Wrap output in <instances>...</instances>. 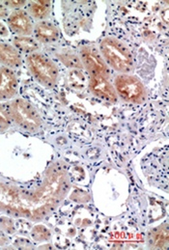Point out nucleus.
<instances>
[{
  "label": "nucleus",
  "instance_id": "1",
  "mask_svg": "<svg viewBox=\"0 0 169 250\" xmlns=\"http://www.w3.org/2000/svg\"><path fill=\"white\" fill-rule=\"evenodd\" d=\"M69 188L68 171L61 163L49 167L41 184L33 189L0 183V213L39 221L60 204Z\"/></svg>",
  "mask_w": 169,
  "mask_h": 250
},
{
  "label": "nucleus",
  "instance_id": "2",
  "mask_svg": "<svg viewBox=\"0 0 169 250\" xmlns=\"http://www.w3.org/2000/svg\"><path fill=\"white\" fill-rule=\"evenodd\" d=\"M8 105L13 123L28 132H36L42 126V120L37 110L25 100L15 99Z\"/></svg>",
  "mask_w": 169,
  "mask_h": 250
},
{
  "label": "nucleus",
  "instance_id": "3",
  "mask_svg": "<svg viewBox=\"0 0 169 250\" xmlns=\"http://www.w3.org/2000/svg\"><path fill=\"white\" fill-rule=\"evenodd\" d=\"M101 50L106 61L117 71L127 73L133 68L131 53L122 42L113 38L105 39L101 45Z\"/></svg>",
  "mask_w": 169,
  "mask_h": 250
},
{
  "label": "nucleus",
  "instance_id": "4",
  "mask_svg": "<svg viewBox=\"0 0 169 250\" xmlns=\"http://www.w3.org/2000/svg\"><path fill=\"white\" fill-rule=\"evenodd\" d=\"M27 65L34 78L45 87H52L58 79L56 65L45 55L34 52L28 55Z\"/></svg>",
  "mask_w": 169,
  "mask_h": 250
},
{
  "label": "nucleus",
  "instance_id": "5",
  "mask_svg": "<svg viewBox=\"0 0 169 250\" xmlns=\"http://www.w3.org/2000/svg\"><path fill=\"white\" fill-rule=\"evenodd\" d=\"M115 87L118 94L127 102H139L144 96L142 83L134 77L122 75L116 78Z\"/></svg>",
  "mask_w": 169,
  "mask_h": 250
},
{
  "label": "nucleus",
  "instance_id": "6",
  "mask_svg": "<svg viewBox=\"0 0 169 250\" xmlns=\"http://www.w3.org/2000/svg\"><path fill=\"white\" fill-rule=\"evenodd\" d=\"M10 29L20 36H29L33 31V23L30 17L23 10H16L8 17Z\"/></svg>",
  "mask_w": 169,
  "mask_h": 250
},
{
  "label": "nucleus",
  "instance_id": "7",
  "mask_svg": "<svg viewBox=\"0 0 169 250\" xmlns=\"http://www.w3.org/2000/svg\"><path fill=\"white\" fill-rule=\"evenodd\" d=\"M82 59L86 69L92 76L101 75L106 78L108 76L107 66L96 50L90 47H85L82 50Z\"/></svg>",
  "mask_w": 169,
  "mask_h": 250
},
{
  "label": "nucleus",
  "instance_id": "8",
  "mask_svg": "<svg viewBox=\"0 0 169 250\" xmlns=\"http://www.w3.org/2000/svg\"><path fill=\"white\" fill-rule=\"evenodd\" d=\"M17 90L18 79L16 74L7 67H0V101L14 98Z\"/></svg>",
  "mask_w": 169,
  "mask_h": 250
},
{
  "label": "nucleus",
  "instance_id": "9",
  "mask_svg": "<svg viewBox=\"0 0 169 250\" xmlns=\"http://www.w3.org/2000/svg\"><path fill=\"white\" fill-rule=\"evenodd\" d=\"M91 91L98 97L107 100L109 102L117 101V96L115 90L106 80V77L101 75L92 76L90 82Z\"/></svg>",
  "mask_w": 169,
  "mask_h": 250
},
{
  "label": "nucleus",
  "instance_id": "10",
  "mask_svg": "<svg viewBox=\"0 0 169 250\" xmlns=\"http://www.w3.org/2000/svg\"><path fill=\"white\" fill-rule=\"evenodd\" d=\"M0 63L9 69H17L21 66L22 59L20 51L15 46L0 42Z\"/></svg>",
  "mask_w": 169,
  "mask_h": 250
},
{
  "label": "nucleus",
  "instance_id": "11",
  "mask_svg": "<svg viewBox=\"0 0 169 250\" xmlns=\"http://www.w3.org/2000/svg\"><path fill=\"white\" fill-rule=\"evenodd\" d=\"M34 33L37 41L43 43L56 42L59 38L57 27L49 21H41L35 25Z\"/></svg>",
  "mask_w": 169,
  "mask_h": 250
},
{
  "label": "nucleus",
  "instance_id": "12",
  "mask_svg": "<svg viewBox=\"0 0 169 250\" xmlns=\"http://www.w3.org/2000/svg\"><path fill=\"white\" fill-rule=\"evenodd\" d=\"M14 46L21 52L34 53L39 49V42L29 36H17L13 40Z\"/></svg>",
  "mask_w": 169,
  "mask_h": 250
},
{
  "label": "nucleus",
  "instance_id": "13",
  "mask_svg": "<svg viewBox=\"0 0 169 250\" xmlns=\"http://www.w3.org/2000/svg\"><path fill=\"white\" fill-rule=\"evenodd\" d=\"M51 8V3L50 1H33L29 4L28 10L30 15L35 19V20H43L45 19L50 12Z\"/></svg>",
  "mask_w": 169,
  "mask_h": 250
},
{
  "label": "nucleus",
  "instance_id": "14",
  "mask_svg": "<svg viewBox=\"0 0 169 250\" xmlns=\"http://www.w3.org/2000/svg\"><path fill=\"white\" fill-rule=\"evenodd\" d=\"M32 239L36 242H44L50 239V231L44 225H36L32 228L30 233Z\"/></svg>",
  "mask_w": 169,
  "mask_h": 250
},
{
  "label": "nucleus",
  "instance_id": "15",
  "mask_svg": "<svg viewBox=\"0 0 169 250\" xmlns=\"http://www.w3.org/2000/svg\"><path fill=\"white\" fill-rule=\"evenodd\" d=\"M13 121L11 119L7 104H0V133L11 127Z\"/></svg>",
  "mask_w": 169,
  "mask_h": 250
},
{
  "label": "nucleus",
  "instance_id": "16",
  "mask_svg": "<svg viewBox=\"0 0 169 250\" xmlns=\"http://www.w3.org/2000/svg\"><path fill=\"white\" fill-rule=\"evenodd\" d=\"M169 242V234H168V228H160L156 234L154 235V247L164 249L168 247Z\"/></svg>",
  "mask_w": 169,
  "mask_h": 250
},
{
  "label": "nucleus",
  "instance_id": "17",
  "mask_svg": "<svg viewBox=\"0 0 169 250\" xmlns=\"http://www.w3.org/2000/svg\"><path fill=\"white\" fill-rule=\"evenodd\" d=\"M4 219L1 221V226L4 228V230L11 234L15 231V228H14V224H13V221L11 219H8V217H3Z\"/></svg>",
  "mask_w": 169,
  "mask_h": 250
},
{
  "label": "nucleus",
  "instance_id": "18",
  "mask_svg": "<svg viewBox=\"0 0 169 250\" xmlns=\"http://www.w3.org/2000/svg\"><path fill=\"white\" fill-rule=\"evenodd\" d=\"M25 2L26 1H22V0L21 1H5L4 4L7 8L10 7V8H13V9H17V8H20V7L23 6L25 4Z\"/></svg>",
  "mask_w": 169,
  "mask_h": 250
},
{
  "label": "nucleus",
  "instance_id": "19",
  "mask_svg": "<svg viewBox=\"0 0 169 250\" xmlns=\"http://www.w3.org/2000/svg\"><path fill=\"white\" fill-rule=\"evenodd\" d=\"M9 35V30L7 28V26L0 22V38H4V37H7Z\"/></svg>",
  "mask_w": 169,
  "mask_h": 250
},
{
  "label": "nucleus",
  "instance_id": "20",
  "mask_svg": "<svg viewBox=\"0 0 169 250\" xmlns=\"http://www.w3.org/2000/svg\"><path fill=\"white\" fill-rule=\"evenodd\" d=\"M8 17V8L5 6L4 3L0 2V18Z\"/></svg>",
  "mask_w": 169,
  "mask_h": 250
},
{
  "label": "nucleus",
  "instance_id": "21",
  "mask_svg": "<svg viewBox=\"0 0 169 250\" xmlns=\"http://www.w3.org/2000/svg\"><path fill=\"white\" fill-rule=\"evenodd\" d=\"M8 243V238L5 234L0 230V246H5Z\"/></svg>",
  "mask_w": 169,
  "mask_h": 250
}]
</instances>
